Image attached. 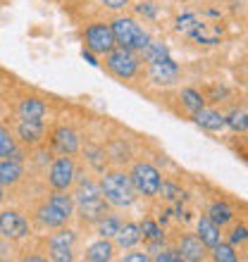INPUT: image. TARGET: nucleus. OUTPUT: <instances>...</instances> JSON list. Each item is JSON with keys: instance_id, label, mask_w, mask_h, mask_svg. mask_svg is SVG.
Here are the masks:
<instances>
[{"instance_id": "14", "label": "nucleus", "mask_w": 248, "mask_h": 262, "mask_svg": "<svg viewBox=\"0 0 248 262\" xmlns=\"http://www.w3.org/2000/svg\"><path fill=\"white\" fill-rule=\"evenodd\" d=\"M22 174H24L22 162H17V160H12V158L3 160V162H0V186H14V184L22 179Z\"/></svg>"}, {"instance_id": "12", "label": "nucleus", "mask_w": 248, "mask_h": 262, "mask_svg": "<svg viewBox=\"0 0 248 262\" xmlns=\"http://www.w3.org/2000/svg\"><path fill=\"white\" fill-rule=\"evenodd\" d=\"M220 229L222 227H217L210 217H200L198 220V238H200V243L208 246V248H215V246L222 241Z\"/></svg>"}, {"instance_id": "11", "label": "nucleus", "mask_w": 248, "mask_h": 262, "mask_svg": "<svg viewBox=\"0 0 248 262\" xmlns=\"http://www.w3.org/2000/svg\"><path fill=\"white\" fill-rule=\"evenodd\" d=\"M53 143H55V148L62 152V155H74V152L79 150V136H76V131L69 129V126H60V129H55V134H53Z\"/></svg>"}, {"instance_id": "16", "label": "nucleus", "mask_w": 248, "mask_h": 262, "mask_svg": "<svg viewBox=\"0 0 248 262\" xmlns=\"http://www.w3.org/2000/svg\"><path fill=\"white\" fill-rule=\"evenodd\" d=\"M193 119H196V124H198L200 129H205V131H220L222 126H224V117H222L220 112L205 110V107L196 112Z\"/></svg>"}, {"instance_id": "21", "label": "nucleus", "mask_w": 248, "mask_h": 262, "mask_svg": "<svg viewBox=\"0 0 248 262\" xmlns=\"http://www.w3.org/2000/svg\"><path fill=\"white\" fill-rule=\"evenodd\" d=\"M50 205L55 207V210H60L62 214H65V217H72V212H74V198H72V195L69 193H65V191H55V193L50 195V200H48Z\"/></svg>"}, {"instance_id": "2", "label": "nucleus", "mask_w": 248, "mask_h": 262, "mask_svg": "<svg viewBox=\"0 0 248 262\" xmlns=\"http://www.w3.org/2000/svg\"><path fill=\"white\" fill-rule=\"evenodd\" d=\"M100 191L105 200L117 207H129L136 200V188L131 184V177L124 172H108L100 181Z\"/></svg>"}, {"instance_id": "37", "label": "nucleus", "mask_w": 248, "mask_h": 262, "mask_svg": "<svg viewBox=\"0 0 248 262\" xmlns=\"http://www.w3.org/2000/svg\"><path fill=\"white\" fill-rule=\"evenodd\" d=\"M151 257L146 255V253H127L124 255V262H148Z\"/></svg>"}, {"instance_id": "30", "label": "nucleus", "mask_w": 248, "mask_h": 262, "mask_svg": "<svg viewBox=\"0 0 248 262\" xmlns=\"http://www.w3.org/2000/svg\"><path fill=\"white\" fill-rule=\"evenodd\" d=\"M158 193H162V198H165V200L184 198L181 188H179V186H174V184H170V181H160V191H158Z\"/></svg>"}, {"instance_id": "24", "label": "nucleus", "mask_w": 248, "mask_h": 262, "mask_svg": "<svg viewBox=\"0 0 248 262\" xmlns=\"http://www.w3.org/2000/svg\"><path fill=\"white\" fill-rule=\"evenodd\" d=\"M224 124H227L232 131H246L248 129V112L232 110L227 117H224Z\"/></svg>"}, {"instance_id": "17", "label": "nucleus", "mask_w": 248, "mask_h": 262, "mask_svg": "<svg viewBox=\"0 0 248 262\" xmlns=\"http://www.w3.org/2000/svg\"><path fill=\"white\" fill-rule=\"evenodd\" d=\"M208 217H210L217 227H224V224H229V222L234 220V210H232V205L224 203V200H215L213 205H210V210H208Z\"/></svg>"}, {"instance_id": "35", "label": "nucleus", "mask_w": 248, "mask_h": 262, "mask_svg": "<svg viewBox=\"0 0 248 262\" xmlns=\"http://www.w3.org/2000/svg\"><path fill=\"white\" fill-rule=\"evenodd\" d=\"M246 241H248V227L239 224V227H234L229 231V243L232 246H239V243H246Z\"/></svg>"}, {"instance_id": "18", "label": "nucleus", "mask_w": 248, "mask_h": 262, "mask_svg": "<svg viewBox=\"0 0 248 262\" xmlns=\"http://www.w3.org/2000/svg\"><path fill=\"white\" fill-rule=\"evenodd\" d=\"M86 260L89 262H108L112 260V243L108 238H100V241L91 243L86 248Z\"/></svg>"}, {"instance_id": "25", "label": "nucleus", "mask_w": 248, "mask_h": 262, "mask_svg": "<svg viewBox=\"0 0 248 262\" xmlns=\"http://www.w3.org/2000/svg\"><path fill=\"white\" fill-rule=\"evenodd\" d=\"M119 227H122V224H119V220H115V217H105L103 214V217L98 220V234L103 236V238H115Z\"/></svg>"}, {"instance_id": "26", "label": "nucleus", "mask_w": 248, "mask_h": 262, "mask_svg": "<svg viewBox=\"0 0 248 262\" xmlns=\"http://www.w3.org/2000/svg\"><path fill=\"white\" fill-rule=\"evenodd\" d=\"M198 27H200V21H198V17H196V14L186 12V14H179V17H177V31H179V34L191 36Z\"/></svg>"}, {"instance_id": "33", "label": "nucleus", "mask_w": 248, "mask_h": 262, "mask_svg": "<svg viewBox=\"0 0 248 262\" xmlns=\"http://www.w3.org/2000/svg\"><path fill=\"white\" fill-rule=\"evenodd\" d=\"M86 158L91 160V165L96 167V169H100V172L105 169V150H100V148H89V150H86Z\"/></svg>"}, {"instance_id": "3", "label": "nucleus", "mask_w": 248, "mask_h": 262, "mask_svg": "<svg viewBox=\"0 0 248 262\" xmlns=\"http://www.w3.org/2000/svg\"><path fill=\"white\" fill-rule=\"evenodd\" d=\"M110 29H112V36H115V43H117L119 48L143 50L146 43L151 41V36L146 34L131 17H117V19L110 24Z\"/></svg>"}, {"instance_id": "20", "label": "nucleus", "mask_w": 248, "mask_h": 262, "mask_svg": "<svg viewBox=\"0 0 248 262\" xmlns=\"http://www.w3.org/2000/svg\"><path fill=\"white\" fill-rule=\"evenodd\" d=\"M38 220L46 224V227H62L65 222H67V217L60 212V210H55V207L50 205V203H46V205L38 207Z\"/></svg>"}, {"instance_id": "34", "label": "nucleus", "mask_w": 248, "mask_h": 262, "mask_svg": "<svg viewBox=\"0 0 248 262\" xmlns=\"http://www.w3.org/2000/svg\"><path fill=\"white\" fill-rule=\"evenodd\" d=\"M136 12L141 14V17L155 19V17H158V5H155V3H151V0H141V3L136 5Z\"/></svg>"}, {"instance_id": "23", "label": "nucleus", "mask_w": 248, "mask_h": 262, "mask_svg": "<svg viewBox=\"0 0 248 262\" xmlns=\"http://www.w3.org/2000/svg\"><path fill=\"white\" fill-rule=\"evenodd\" d=\"M143 57L148 60V62H160V60H165V57H170V53H167V46L160 41H148L143 48Z\"/></svg>"}, {"instance_id": "38", "label": "nucleus", "mask_w": 248, "mask_h": 262, "mask_svg": "<svg viewBox=\"0 0 248 262\" xmlns=\"http://www.w3.org/2000/svg\"><path fill=\"white\" fill-rule=\"evenodd\" d=\"M105 7H110V10H122V7L129 5V0H103Z\"/></svg>"}, {"instance_id": "22", "label": "nucleus", "mask_w": 248, "mask_h": 262, "mask_svg": "<svg viewBox=\"0 0 248 262\" xmlns=\"http://www.w3.org/2000/svg\"><path fill=\"white\" fill-rule=\"evenodd\" d=\"M203 96H200L196 89H184L181 91V105H184L186 110L191 112V115H196L198 110H203Z\"/></svg>"}, {"instance_id": "9", "label": "nucleus", "mask_w": 248, "mask_h": 262, "mask_svg": "<svg viewBox=\"0 0 248 262\" xmlns=\"http://www.w3.org/2000/svg\"><path fill=\"white\" fill-rule=\"evenodd\" d=\"M151 79L155 83H162V86H170L179 79V67L172 57H165L160 62H151Z\"/></svg>"}, {"instance_id": "32", "label": "nucleus", "mask_w": 248, "mask_h": 262, "mask_svg": "<svg viewBox=\"0 0 248 262\" xmlns=\"http://www.w3.org/2000/svg\"><path fill=\"white\" fill-rule=\"evenodd\" d=\"M50 260L72 262V248L69 246H50Z\"/></svg>"}, {"instance_id": "27", "label": "nucleus", "mask_w": 248, "mask_h": 262, "mask_svg": "<svg viewBox=\"0 0 248 262\" xmlns=\"http://www.w3.org/2000/svg\"><path fill=\"white\" fill-rule=\"evenodd\" d=\"M213 257L217 262H236V253H234V246H232V243H217V246H215L213 248Z\"/></svg>"}, {"instance_id": "40", "label": "nucleus", "mask_w": 248, "mask_h": 262, "mask_svg": "<svg viewBox=\"0 0 248 262\" xmlns=\"http://www.w3.org/2000/svg\"><path fill=\"white\" fill-rule=\"evenodd\" d=\"M5 200V191H3V186H0V203Z\"/></svg>"}, {"instance_id": "39", "label": "nucleus", "mask_w": 248, "mask_h": 262, "mask_svg": "<svg viewBox=\"0 0 248 262\" xmlns=\"http://www.w3.org/2000/svg\"><path fill=\"white\" fill-rule=\"evenodd\" d=\"M81 55H84V60H86V62H91V64H98V62H96V57L91 55V53H86V50H84Z\"/></svg>"}, {"instance_id": "4", "label": "nucleus", "mask_w": 248, "mask_h": 262, "mask_svg": "<svg viewBox=\"0 0 248 262\" xmlns=\"http://www.w3.org/2000/svg\"><path fill=\"white\" fill-rule=\"evenodd\" d=\"M131 184H134V188H136V193L141 195H158L160 191V172L155 169L153 165H148V162H136L134 165V169H131Z\"/></svg>"}, {"instance_id": "29", "label": "nucleus", "mask_w": 248, "mask_h": 262, "mask_svg": "<svg viewBox=\"0 0 248 262\" xmlns=\"http://www.w3.org/2000/svg\"><path fill=\"white\" fill-rule=\"evenodd\" d=\"M141 234H143L148 241H158V238H162V231H160L158 222H153V220H146L143 224H141Z\"/></svg>"}, {"instance_id": "5", "label": "nucleus", "mask_w": 248, "mask_h": 262, "mask_svg": "<svg viewBox=\"0 0 248 262\" xmlns=\"http://www.w3.org/2000/svg\"><path fill=\"white\" fill-rule=\"evenodd\" d=\"M108 69L119 79H134L138 72V60L134 55V50L112 48L108 53Z\"/></svg>"}, {"instance_id": "8", "label": "nucleus", "mask_w": 248, "mask_h": 262, "mask_svg": "<svg viewBox=\"0 0 248 262\" xmlns=\"http://www.w3.org/2000/svg\"><path fill=\"white\" fill-rule=\"evenodd\" d=\"M0 234L5 238H24L29 234V224L19 212L5 210V212H0Z\"/></svg>"}, {"instance_id": "7", "label": "nucleus", "mask_w": 248, "mask_h": 262, "mask_svg": "<svg viewBox=\"0 0 248 262\" xmlns=\"http://www.w3.org/2000/svg\"><path fill=\"white\" fill-rule=\"evenodd\" d=\"M74 177H76V169H74L72 158H69V155H62V158H57L55 162H53V167H50L48 181L55 191H67V188L72 186Z\"/></svg>"}, {"instance_id": "15", "label": "nucleus", "mask_w": 248, "mask_h": 262, "mask_svg": "<svg viewBox=\"0 0 248 262\" xmlns=\"http://www.w3.org/2000/svg\"><path fill=\"white\" fill-rule=\"evenodd\" d=\"M141 224H134V222H129V224H124V227H119V231L115 234V238H117V246L119 248H134L138 241H141Z\"/></svg>"}, {"instance_id": "13", "label": "nucleus", "mask_w": 248, "mask_h": 262, "mask_svg": "<svg viewBox=\"0 0 248 262\" xmlns=\"http://www.w3.org/2000/svg\"><path fill=\"white\" fill-rule=\"evenodd\" d=\"M203 248H205V246L200 243L198 236L189 234V236H184L179 243V255H181V260H186V262H198V260H203Z\"/></svg>"}, {"instance_id": "6", "label": "nucleus", "mask_w": 248, "mask_h": 262, "mask_svg": "<svg viewBox=\"0 0 248 262\" xmlns=\"http://www.w3.org/2000/svg\"><path fill=\"white\" fill-rule=\"evenodd\" d=\"M117 43H115V36H112L110 24H91L86 29V48L93 50V53H110Z\"/></svg>"}, {"instance_id": "19", "label": "nucleus", "mask_w": 248, "mask_h": 262, "mask_svg": "<svg viewBox=\"0 0 248 262\" xmlns=\"http://www.w3.org/2000/svg\"><path fill=\"white\" fill-rule=\"evenodd\" d=\"M19 115L24 119H43L46 115V105L38 98H24L19 103Z\"/></svg>"}, {"instance_id": "10", "label": "nucleus", "mask_w": 248, "mask_h": 262, "mask_svg": "<svg viewBox=\"0 0 248 262\" xmlns=\"http://www.w3.org/2000/svg\"><path fill=\"white\" fill-rule=\"evenodd\" d=\"M17 134H19L22 143L36 145V143H41L43 136H46V126H43L41 119H24L22 117L19 126H17Z\"/></svg>"}, {"instance_id": "28", "label": "nucleus", "mask_w": 248, "mask_h": 262, "mask_svg": "<svg viewBox=\"0 0 248 262\" xmlns=\"http://www.w3.org/2000/svg\"><path fill=\"white\" fill-rule=\"evenodd\" d=\"M14 148H17V143H14V138L10 136V131L0 126V158H7Z\"/></svg>"}, {"instance_id": "31", "label": "nucleus", "mask_w": 248, "mask_h": 262, "mask_svg": "<svg viewBox=\"0 0 248 262\" xmlns=\"http://www.w3.org/2000/svg\"><path fill=\"white\" fill-rule=\"evenodd\" d=\"M74 231H65V229H60L57 234H53V238H50V246H69L72 248V243H74Z\"/></svg>"}, {"instance_id": "36", "label": "nucleus", "mask_w": 248, "mask_h": 262, "mask_svg": "<svg viewBox=\"0 0 248 262\" xmlns=\"http://www.w3.org/2000/svg\"><path fill=\"white\" fill-rule=\"evenodd\" d=\"M158 262H181V255L179 250H162L160 255H155Z\"/></svg>"}, {"instance_id": "1", "label": "nucleus", "mask_w": 248, "mask_h": 262, "mask_svg": "<svg viewBox=\"0 0 248 262\" xmlns=\"http://www.w3.org/2000/svg\"><path fill=\"white\" fill-rule=\"evenodd\" d=\"M74 205L79 207V214H81L84 222H98L105 214V210H108L105 198H103V191L89 179L81 181L79 188H76Z\"/></svg>"}]
</instances>
